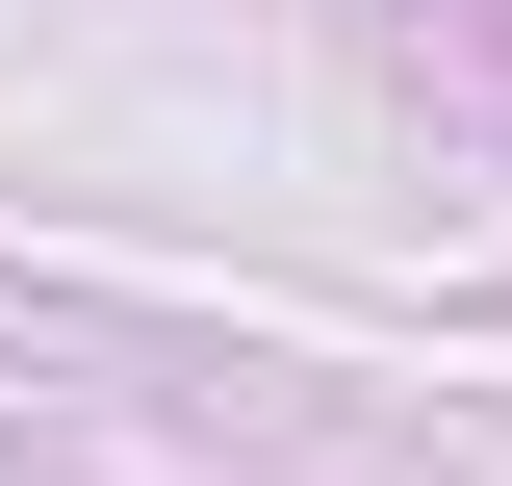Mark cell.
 <instances>
[]
</instances>
